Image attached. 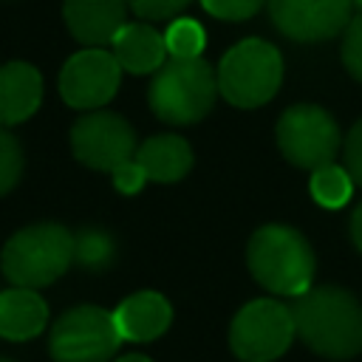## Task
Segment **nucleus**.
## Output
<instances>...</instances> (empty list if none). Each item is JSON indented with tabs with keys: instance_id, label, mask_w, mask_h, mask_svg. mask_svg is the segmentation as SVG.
<instances>
[{
	"instance_id": "f257e3e1",
	"label": "nucleus",
	"mask_w": 362,
	"mask_h": 362,
	"mask_svg": "<svg viewBox=\"0 0 362 362\" xmlns=\"http://www.w3.org/2000/svg\"><path fill=\"white\" fill-rule=\"evenodd\" d=\"M297 337L320 356L351 359L362 351V305L339 286H320L291 305Z\"/></svg>"
},
{
	"instance_id": "f03ea898",
	"label": "nucleus",
	"mask_w": 362,
	"mask_h": 362,
	"mask_svg": "<svg viewBox=\"0 0 362 362\" xmlns=\"http://www.w3.org/2000/svg\"><path fill=\"white\" fill-rule=\"evenodd\" d=\"M246 260L255 280L283 297H300L311 288L314 280V252L311 243L291 226L266 223L260 226L246 246Z\"/></svg>"
},
{
	"instance_id": "7ed1b4c3",
	"label": "nucleus",
	"mask_w": 362,
	"mask_h": 362,
	"mask_svg": "<svg viewBox=\"0 0 362 362\" xmlns=\"http://www.w3.org/2000/svg\"><path fill=\"white\" fill-rule=\"evenodd\" d=\"M218 93V76L201 57H170L153 76L147 102L150 110L167 124H195L201 122Z\"/></svg>"
},
{
	"instance_id": "20e7f679",
	"label": "nucleus",
	"mask_w": 362,
	"mask_h": 362,
	"mask_svg": "<svg viewBox=\"0 0 362 362\" xmlns=\"http://www.w3.org/2000/svg\"><path fill=\"white\" fill-rule=\"evenodd\" d=\"M74 263V232L62 223H31L8 238L0 255L3 274L14 286L42 288Z\"/></svg>"
},
{
	"instance_id": "39448f33",
	"label": "nucleus",
	"mask_w": 362,
	"mask_h": 362,
	"mask_svg": "<svg viewBox=\"0 0 362 362\" xmlns=\"http://www.w3.org/2000/svg\"><path fill=\"white\" fill-rule=\"evenodd\" d=\"M283 82L280 51L257 37L232 45L218 65V93L235 107L266 105Z\"/></svg>"
},
{
	"instance_id": "423d86ee",
	"label": "nucleus",
	"mask_w": 362,
	"mask_h": 362,
	"mask_svg": "<svg viewBox=\"0 0 362 362\" xmlns=\"http://www.w3.org/2000/svg\"><path fill=\"white\" fill-rule=\"evenodd\" d=\"M122 334L113 311L99 305H74L51 328L48 351L54 362H107L119 351Z\"/></svg>"
},
{
	"instance_id": "0eeeda50",
	"label": "nucleus",
	"mask_w": 362,
	"mask_h": 362,
	"mask_svg": "<svg viewBox=\"0 0 362 362\" xmlns=\"http://www.w3.org/2000/svg\"><path fill=\"white\" fill-rule=\"evenodd\" d=\"M294 314L277 300L246 303L229 328L232 354L243 362H272L288 351L294 339Z\"/></svg>"
},
{
	"instance_id": "6e6552de",
	"label": "nucleus",
	"mask_w": 362,
	"mask_h": 362,
	"mask_svg": "<svg viewBox=\"0 0 362 362\" xmlns=\"http://www.w3.org/2000/svg\"><path fill=\"white\" fill-rule=\"evenodd\" d=\"M277 147L294 167L317 170L339 153V127L325 107L300 102L283 110L277 122Z\"/></svg>"
},
{
	"instance_id": "1a4fd4ad",
	"label": "nucleus",
	"mask_w": 362,
	"mask_h": 362,
	"mask_svg": "<svg viewBox=\"0 0 362 362\" xmlns=\"http://www.w3.org/2000/svg\"><path fill=\"white\" fill-rule=\"evenodd\" d=\"M136 147L133 127L110 110H93L71 127V150L90 170L110 173L122 161L133 158Z\"/></svg>"
},
{
	"instance_id": "9d476101",
	"label": "nucleus",
	"mask_w": 362,
	"mask_h": 362,
	"mask_svg": "<svg viewBox=\"0 0 362 362\" xmlns=\"http://www.w3.org/2000/svg\"><path fill=\"white\" fill-rule=\"evenodd\" d=\"M122 65L105 48H88L74 54L59 74V93L71 107L96 110L113 99L119 88Z\"/></svg>"
},
{
	"instance_id": "9b49d317",
	"label": "nucleus",
	"mask_w": 362,
	"mask_h": 362,
	"mask_svg": "<svg viewBox=\"0 0 362 362\" xmlns=\"http://www.w3.org/2000/svg\"><path fill=\"white\" fill-rule=\"evenodd\" d=\"M354 0H269L272 23L297 42L328 40L351 23Z\"/></svg>"
},
{
	"instance_id": "f8f14e48",
	"label": "nucleus",
	"mask_w": 362,
	"mask_h": 362,
	"mask_svg": "<svg viewBox=\"0 0 362 362\" xmlns=\"http://www.w3.org/2000/svg\"><path fill=\"white\" fill-rule=\"evenodd\" d=\"M127 6H130L127 0H65L62 14L68 31L79 42L90 48H102L113 42L116 31L124 25Z\"/></svg>"
},
{
	"instance_id": "ddd939ff",
	"label": "nucleus",
	"mask_w": 362,
	"mask_h": 362,
	"mask_svg": "<svg viewBox=\"0 0 362 362\" xmlns=\"http://www.w3.org/2000/svg\"><path fill=\"white\" fill-rule=\"evenodd\" d=\"M116 328L122 339L130 342H150L161 337L173 322V305L158 291H136L122 300L113 311Z\"/></svg>"
},
{
	"instance_id": "4468645a",
	"label": "nucleus",
	"mask_w": 362,
	"mask_h": 362,
	"mask_svg": "<svg viewBox=\"0 0 362 362\" xmlns=\"http://www.w3.org/2000/svg\"><path fill=\"white\" fill-rule=\"evenodd\" d=\"M42 102V76L28 62H6L0 68V124L25 122Z\"/></svg>"
},
{
	"instance_id": "2eb2a0df",
	"label": "nucleus",
	"mask_w": 362,
	"mask_h": 362,
	"mask_svg": "<svg viewBox=\"0 0 362 362\" xmlns=\"http://www.w3.org/2000/svg\"><path fill=\"white\" fill-rule=\"evenodd\" d=\"M48 322V305L37 288L11 286L0 291V337L11 342H25L37 337Z\"/></svg>"
},
{
	"instance_id": "dca6fc26",
	"label": "nucleus",
	"mask_w": 362,
	"mask_h": 362,
	"mask_svg": "<svg viewBox=\"0 0 362 362\" xmlns=\"http://www.w3.org/2000/svg\"><path fill=\"white\" fill-rule=\"evenodd\" d=\"M110 45H113V57L119 59V65L130 74H150L167 62L164 34L141 23H124L116 31Z\"/></svg>"
},
{
	"instance_id": "f3484780",
	"label": "nucleus",
	"mask_w": 362,
	"mask_h": 362,
	"mask_svg": "<svg viewBox=\"0 0 362 362\" xmlns=\"http://www.w3.org/2000/svg\"><path fill=\"white\" fill-rule=\"evenodd\" d=\"M133 158L141 164V170L147 173L150 181L170 184L189 173L192 147L175 133H161V136H150L144 144H139Z\"/></svg>"
},
{
	"instance_id": "a211bd4d",
	"label": "nucleus",
	"mask_w": 362,
	"mask_h": 362,
	"mask_svg": "<svg viewBox=\"0 0 362 362\" xmlns=\"http://www.w3.org/2000/svg\"><path fill=\"white\" fill-rule=\"evenodd\" d=\"M311 198L325 206V209H339L351 201L354 195V178L345 167H337L334 161L311 170V181H308Z\"/></svg>"
},
{
	"instance_id": "6ab92c4d",
	"label": "nucleus",
	"mask_w": 362,
	"mask_h": 362,
	"mask_svg": "<svg viewBox=\"0 0 362 362\" xmlns=\"http://www.w3.org/2000/svg\"><path fill=\"white\" fill-rule=\"evenodd\" d=\"M116 257V243L110 238V232L96 229V226H85L74 235V260L88 269V272H102L113 263Z\"/></svg>"
},
{
	"instance_id": "aec40b11",
	"label": "nucleus",
	"mask_w": 362,
	"mask_h": 362,
	"mask_svg": "<svg viewBox=\"0 0 362 362\" xmlns=\"http://www.w3.org/2000/svg\"><path fill=\"white\" fill-rule=\"evenodd\" d=\"M164 42H167V54L170 57H201L204 45H206V34L201 28L198 20L189 17H175L170 23V28L164 31Z\"/></svg>"
},
{
	"instance_id": "412c9836",
	"label": "nucleus",
	"mask_w": 362,
	"mask_h": 362,
	"mask_svg": "<svg viewBox=\"0 0 362 362\" xmlns=\"http://www.w3.org/2000/svg\"><path fill=\"white\" fill-rule=\"evenodd\" d=\"M20 175H23V147L6 127H0V195L11 192Z\"/></svg>"
},
{
	"instance_id": "4be33fe9",
	"label": "nucleus",
	"mask_w": 362,
	"mask_h": 362,
	"mask_svg": "<svg viewBox=\"0 0 362 362\" xmlns=\"http://www.w3.org/2000/svg\"><path fill=\"white\" fill-rule=\"evenodd\" d=\"M342 62L351 71V76H356L362 82V11L351 17V23L345 25V40H342Z\"/></svg>"
},
{
	"instance_id": "5701e85b",
	"label": "nucleus",
	"mask_w": 362,
	"mask_h": 362,
	"mask_svg": "<svg viewBox=\"0 0 362 362\" xmlns=\"http://www.w3.org/2000/svg\"><path fill=\"white\" fill-rule=\"evenodd\" d=\"M263 3L266 0H201V6L221 20H246L260 11Z\"/></svg>"
},
{
	"instance_id": "b1692460",
	"label": "nucleus",
	"mask_w": 362,
	"mask_h": 362,
	"mask_svg": "<svg viewBox=\"0 0 362 362\" xmlns=\"http://www.w3.org/2000/svg\"><path fill=\"white\" fill-rule=\"evenodd\" d=\"M127 3H130V8L139 17H147V20H170L178 11H184L192 0H127Z\"/></svg>"
},
{
	"instance_id": "393cba45",
	"label": "nucleus",
	"mask_w": 362,
	"mask_h": 362,
	"mask_svg": "<svg viewBox=\"0 0 362 362\" xmlns=\"http://www.w3.org/2000/svg\"><path fill=\"white\" fill-rule=\"evenodd\" d=\"M342 158H345V170L351 173L354 184L362 187V119H359V122L351 127V133L345 136Z\"/></svg>"
},
{
	"instance_id": "a878e982",
	"label": "nucleus",
	"mask_w": 362,
	"mask_h": 362,
	"mask_svg": "<svg viewBox=\"0 0 362 362\" xmlns=\"http://www.w3.org/2000/svg\"><path fill=\"white\" fill-rule=\"evenodd\" d=\"M113 173V184H116V189L119 192H124V195H136L139 189H141V184L147 181V173L141 170V164L136 161V158H127V161H122L116 170H110Z\"/></svg>"
},
{
	"instance_id": "bb28decb",
	"label": "nucleus",
	"mask_w": 362,
	"mask_h": 362,
	"mask_svg": "<svg viewBox=\"0 0 362 362\" xmlns=\"http://www.w3.org/2000/svg\"><path fill=\"white\" fill-rule=\"evenodd\" d=\"M351 238H354L356 249L362 252V204L354 209V218H351Z\"/></svg>"
},
{
	"instance_id": "cd10ccee",
	"label": "nucleus",
	"mask_w": 362,
	"mask_h": 362,
	"mask_svg": "<svg viewBox=\"0 0 362 362\" xmlns=\"http://www.w3.org/2000/svg\"><path fill=\"white\" fill-rule=\"evenodd\" d=\"M116 362H153V359H147V356H141V354H124V356L116 359Z\"/></svg>"
},
{
	"instance_id": "c85d7f7f",
	"label": "nucleus",
	"mask_w": 362,
	"mask_h": 362,
	"mask_svg": "<svg viewBox=\"0 0 362 362\" xmlns=\"http://www.w3.org/2000/svg\"><path fill=\"white\" fill-rule=\"evenodd\" d=\"M0 362H11V359H6V356H0Z\"/></svg>"
},
{
	"instance_id": "c756f323",
	"label": "nucleus",
	"mask_w": 362,
	"mask_h": 362,
	"mask_svg": "<svg viewBox=\"0 0 362 362\" xmlns=\"http://www.w3.org/2000/svg\"><path fill=\"white\" fill-rule=\"evenodd\" d=\"M356 3H359V6H362V0H356Z\"/></svg>"
}]
</instances>
